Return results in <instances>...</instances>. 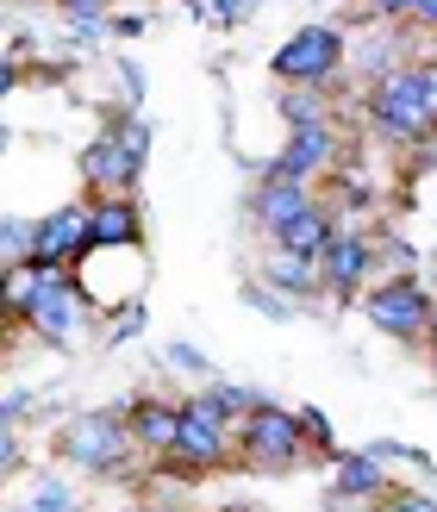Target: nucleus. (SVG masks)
<instances>
[{"mask_svg":"<svg viewBox=\"0 0 437 512\" xmlns=\"http://www.w3.org/2000/svg\"><path fill=\"white\" fill-rule=\"evenodd\" d=\"M369 119L388 138H425L437 125V63H413V69H388L369 94Z\"/></svg>","mask_w":437,"mask_h":512,"instance_id":"obj_1","label":"nucleus"},{"mask_svg":"<svg viewBox=\"0 0 437 512\" xmlns=\"http://www.w3.org/2000/svg\"><path fill=\"white\" fill-rule=\"evenodd\" d=\"M144 157H150V125L125 113V119H113V132H107V138H94V144H88L82 169H88V182H94V188L132 194V188H138V175H144Z\"/></svg>","mask_w":437,"mask_h":512,"instance_id":"obj_2","label":"nucleus"},{"mask_svg":"<svg viewBox=\"0 0 437 512\" xmlns=\"http://www.w3.org/2000/svg\"><path fill=\"white\" fill-rule=\"evenodd\" d=\"M338 63H344V32L338 25H300V32L275 50V75L281 82H300V88L331 82Z\"/></svg>","mask_w":437,"mask_h":512,"instance_id":"obj_3","label":"nucleus"},{"mask_svg":"<svg viewBox=\"0 0 437 512\" xmlns=\"http://www.w3.org/2000/svg\"><path fill=\"white\" fill-rule=\"evenodd\" d=\"M125 444H132V431H125L113 413H75L63 425V438H57V450L75 469H100V475L125 463Z\"/></svg>","mask_w":437,"mask_h":512,"instance_id":"obj_4","label":"nucleus"},{"mask_svg":"<svg viewBox=\"0 0 437 512\" xmlns=\"http://www.w3.org/2000/svg\"><path fill=\"white\" fill-rule=\"evenodd\" d=\"M94 250V207H57L50 219H38V250H32V269L57 275L69 263H82Z\"/></svg>","mask_w":437,"mask_h":512,"instance_id":"obj_5","label":"nucleus"},{"mask_svg":"<svg viewBox=\"0 0 437 512\" xmlns=\"http://www.w3.org/2000/svg\"><path fill=\"white\" fill-rule=\"evenodd\" d=\"M300 431H306V419L288 413V406H256L244 419V456L263 469H288V463H300Z\"/></svg>","mask_w":437,"mask_h":512,"instance_id":"obj_6","label":"nucleus"},{"mask_svg":"<svg viewBox=\"0 0 437 512\" xmlns=\"http://www.w3.org/2000/svg\"><path fill=\"white\" fill-rule=\"evenodd\" d=\"M369 325H375V331H388V338H419V331L431 325V300L419 294V281L394 275L388 288H375V294H369Z\"/></svg>","mask_w":437,"mask_h":512,"instance_id":"obj_7","label":"nucleus"},{"mask_svg":"<svg viewBox=\"0 0 437 512\" xmlns=\"http://www.w3.org/2000/svg\"><path fill=\"white\" fill-rule=\"evenodd\" d=\"M331 157H338V132L319 119V125H294L288 150L269 163V175H281V182H313L319 169H331Z\"/></svg>","mask_w":437,"mask_h":512,"instance_id":"obj_8","label":"nucleus"},{"mask_svg":"<svg viewBox=\"0 0 437 512\" xmlns=\"http://www.w3.org/2000/svg\"><path fill=\"white\" fill-rule=\"evenodd\" d=\"M25 319H32L50 344H63L75 325H82V288L75 281H63V269L57 275H44L38 281V294H32V306H25Z\"/></svg>","mask_w":437,"mask_h":512,"instance_id":"obj_9","label":"nucleus"},{"mask_svg":"<svg viewBox=\"0 0 437 512\" xmlns=\"http://www.w3.org/2000/svg\"><path fill=\"white\" fill-rule=\"evenodd\" d=\"M313 207H319V200L306 194V182H281V175H269V182L256 188V200H250V219L263 225L269 238H281V232H288L294 219H306Z\"/></svg>","mask_w":437,"mask_h":512,"instance_id":"obj_10","label":"nucleus"},{"mask_svg":"<svg viewBox=\"0 0 437 512\" xmlns=\"http://www.w3.org/2000/svg\"><path fill=\"white\" fill-rule=\"evenodd\" d=\"M144 244V213L132 194H107L94 207V250H138ZM88 250V256H94Z\"/></svg>","mask_w":437,"mask_h":512,"instance_id":"obj_11","label":"nucleus"},{"mask_svg":"<svg viewBox=\"0 0 437 512\" xmlns=\"http://www.w3.org/2000/svg\"><path fill=\"white\" fill-rule=\"evenodd\" d=\"M175 456H188V463H219L225 456V431H219V413L207 400H188L182 406V438H175Z\"/></svg>","mask_w":437,"mask_h":512,"instance_id":"obj_12","label":"nucleus"},{"mask_svg":"<svg viewBox=\"0 0 437 512\" xmlns=\"http://www.w3.org/2000/svg\"><path fill=\"white\" fill-rule=\"evenodd\" d=\"M325 263V288H338V294H350L356 281H363L369 269H375V250L363 244V238H331V250L319 256Z\"/></svg>","mask_w":437,"mask_h":512,"instance_id":"obj_13","label":"nucleus"},{"mask_svg":"<svg viewBox=\"0 0 437 512\" xmlns=\"http://www.w3.org/2000/svg\"><path fill=\"white\" fill-rule=\"evenodd\" d=\"M269 288H281V294H313V288H325V263H319V256H294V250L275 244V256H269Z\"/></svg>","mask_w":437,"mask_h":512,"instance_id":"obj_14","label":"nucleus"},{"mask_svg":"<svg viewBox=\"0 0 437 512\" xmlns=\"http://www.w3.org/2000/svg\"><path fill=\"white\" fill-rule=\"evenodd\" d=\"M132 431H138L150 450L175 456V438H182V406H138V413H132Z\"/></svg>","mask_w":437,"mask_h":512,"instance_id":"obj_15","label":"nucleus"},{"mask_svg":"<svg viewBox=\"0 0 437 512\" xmlns=\"http://www.w3.org/2000/svg\"><path fill=\"white\" fill-rule=\"evenodd\" d=\"M331 238H338V232H331V219L313 207L306 219H294L275 244H281V250H294V256H325V250H331Z\"/></svg>","mask_w":437,"mask_h":512,"instance_id":"obj_16","label":"nucleus"},{"mask_svg":"<svg viewBox=\"0 0 437 512\" xmlns=\"http://www.w3.org/2000/svg\"><path fill=\"white\" fill-rule=\"evenodd\" d=\"M375 488H381L375 450L369 456H344V463H338V494H375Z\"/></svg>","mask_w":437,"mask_h":512,"instance_id":"obj_17","label":"nucleus"},{"mask_svg":"<svg viewBox=\"0 0 437 512\" xmlns=\"http://www.w3.org/2000/svg\"><path fill=\"white\" fill-rule=\"evenodd\" d=\"M200 400H207L219 419H250L256 406H263V400L250 394V388H231V381H219V388H213V394H200Z\"/></svg>","mask_w":437,"mask_h":512,"instance_id":"obj_18","label":"nucleus"},{"mask_svg":"<svg viewBox=\"0 0 437 512\" xmlns=\"http://www.w3.org/2000/svg\"><path fill=\"white\" fill-rule=\"evenodd\" d=\"M25 512H75V500H69V488H57V481H38V494H32Z\"/></svg>","mask_w":437,"mask_h":512,"instance_id":"obj_19","label":"nucleus"},{"mask_svg":"<svg viewBox=\"0 0 437 512\" xmlns=\"http://www.w3.org/2000/svg\"><path fill=\"white\" fill-rule=\"evenodd\" d=\"M281 113H288V125H319V100L313 94H288V100H281Z\"/></svg>","mask_w":437,"mask_h":512,"instance_id":"obj_20","label":"nucleus"},{"mask_svg":"<svg viewBox=\"0 0 437 512\" xmlns=\"http://www.w3.org/2000/svg\"><path fill=\"white\" fill-rule=\"evenodd\" d=\"M381 263H388V269H413V244H406V238H394V244H381Z\"/></svg>","mask_w":437,"mask_h":512,"instance_id":"obj_21","label":"nucleus"},{"mask_svg":"<svg viewBox=\"0 0 437 512\" xmlns=\"http://www.w3.org/2000/svg\"><path fill=\"white\" fill-rule=\"evenodd\" d=\"M169 363H175V369H213V363H207V356H200L194 344H169Z\"/></svg>","mask_w":437,"mask_h":512,"instance_id":"obj_22","label":"nucleus"},{"mask_svg":"<svg viewBox=\"0 0 437 512\" xmlns=\"http://www.w3.org/2000/svg\"><path fill=\"white\" fill-rule=\"evenodd\" d=\"M388 512H437V500H431V494H400Z\"/></svg>","mask_w":437,"mask_h":512,"instance_id":"obj_23","label":"nucleus"},{"mask_svg":"<svg viewBox=\"0 0 437 512\" xmlns=\"http://www.w3.org/2000/svg\"><path fill=\"white\" fill-rule=\"evenodd\" d=\"M100 7H107V0H63L69 19H100Z\"/></svg>","mask_w":437,"mask_h":512,"instance_id":"obj_24","label":"nucleus"},{"mask_svg":"<svg viewBox=\"0 0 437 512\" xmlns=\"http://www.w3.org/2000/svg\"><path fill=\"white\" fill-rule=\"evenodd\" d=\"M244 13H256V0H219V19H225V25H238Z\"/></svg>","mask_w":437,"mask_h":512,"instance_id":"obj_25","label":"nucleus"},{"mask_svg":"<svg viewBox=\"0 0 437 512\" xmlns=\"http://www.w3.org/2000/svg\"><path fill=\"white\" fill-rule=\"evenodd\" d=\"M369 7H375L381 19H400V13H413V0H369Z\"/></svg>","mask_w":437,"mask_h":512,"instance_id":"obj_26","label":"nucleus"},{"mask_svg":"<svg viewBox=\"0 0 437 512\" xmlns=\"http://www.w3.org/2000/svg\"><path fill=\"white\" fill-rule=\"evenodd\" d=\"M113 32H119V38H138V32H144V19H138V13H125V19H113Z\"/></svg>","mask_w":437,"mask_h":512,"instance_id":"obj_27","label":"nucleus"},{"mask_svg":"<svg viewBox=\"0 0 437 512\" xmlns=\"http://www.w3.org/2000/svg\"><path fill=\"white\" fill-rule=\"evenodd\" d=\"M413 19L419 25H437V0H413Z\"/></svg>","mask_w":437,"mask_h":512,"instance_id":"obj_28","label":"nucleus"},{"mask_svg":"<svg viewBox=\"0 0 437 512\" xmlns=\"http://www.w3.org/2000/svg\"><path fill=\"white\" fill-rule=\"evenodd\" d=\"M138 512H175V506H138Z\"/></svg>","mask_w":437,"mask_h":512,"instance_id":"obj_29","label":"nucleus"},{"mask_svg":"<svg viewBox=\"0 0 437 512\" xmlns=\"http://www.w3.org/2000/svg\"><path fill=\"white\" fill-rule=\"evenodd\" d=\"M431 331H437V306H431Z\"/></svg>","mask_w":437,"mask_h":512,"instance_id":"obj_30","label":"nucleus"},{"mask_svg":"<svg viewBox=\"0 0 437 512\" xmlns=\"http://www.w3.org/2000/svg\"><path fill=\"white\" fill-rule=\"evenodd\" d=\"M231 512H244V506H231Z\"/></svg>","mask_w":437,"mask_h":512,"instance_id":"obj_31","label":"nucleus"}]
</instances>
